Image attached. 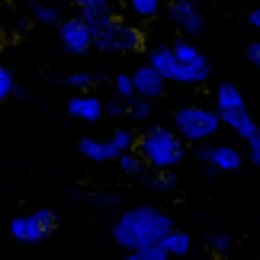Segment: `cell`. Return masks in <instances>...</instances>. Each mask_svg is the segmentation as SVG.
<instances>
[{"instance_id": "cell-12", "label": "cell", "mask_w": 260, "mask_h": 260, "mask_svg": "<svg viewBox=\"0 0 260 260\" xmlns=\"http://www.w3.org/2000/svg\"><path fill=\"white\" fill-rule=\"evenodd\" d=\"M132 84H135V93H138V100H154L164 93V87H167V81L161 74L154 71L151 64H145V68H135L132 71Z\"/></svg>"}, {"instance_id": "cell-5", "label": "cell", "mask_w": 260, "mask_h": 260, "mask_svg": "<svg viewBox=\"0 0 260 260\" xmlns=\"http://www.w3.org/2000/svg\"><path fill=\"white\" fill-rule=\"evenodd\" d=\"M55 225H58V218H55L52 209H36L29 215H16L10 222V235L23 244H39L55 232Z\"/></svg>"}, {"instance_id": "cell-34", "label": "cell", "mask_w": 260, "mask_h": 260, "mask_svg": "<svg viewBox=\"0 0 260 260\" xmlns=\"http://www.w3.org/2000/svg\"><path fill=\"white\" fill-rule=\"evenodd\" d=\"M68 4H71V7H77V10H81L84 4H90V0H68Z\"/></svg>"}, {"instance_id": "cell-31", "label": "cell", "mask_w": 260, "mask_h": 260, "mask_svg": "<svg viewBox=\"0 0 260 260\" xmlns=\"http://www.w3.org/2000/svg\"><path fill=\"white\" fill-rule=\"evenodd\" d=\"M138 254H142L145 260H171V254H167L161 244H154V247H145V251H138Z\"/></svg>"}, {"instance_id": "cell-10", "label": "cell", "mask_w": 260, "mask_h": 260, "mask_svg": "<svg viewBox=\"0 0 260 260\" xmlns=\"http://www.w3.org/2000/svg\"><path fill=\"white\" fill-rule=\"evenodd\" d=\"M148 64H151L154 71L164 77V81H171V84H186V87H189V74H186V68L177 61V55H174L171 45H154L151 52H148Z\"/></svg>"}, {"instance_id": "cell-21", "label": "cell", "mask_w": 260, "mask_h": 260, "mask_svg": "<svg viewBox=\"0 0 260 260\" xmlns=\"http://www.w3.org/2000/svg\"><path fill=\"white\" fill-rule=\"evenodd\" d=\"M125 4H128V13L135 19H142V23H148V19H154L161 13V0H125Z\"/></svg>"}, {"instance_id": "cell-30", "label": "cell", "mask_w": 260, "mask_h": 260, "mask_svg": "<svg viewBox=\"0 0 260 260\" xmlns=\"http://www.w3.org/2000/svg\"><path fill=\"white\" fill-rule=\"evenodd\" d=\"M247 161H251L254 167H260V132L247 142Z\"/></svg>"}, {"instance_id": "cell-2", "label": "cell", "mask_w": 260, "mask_h": 260, "mask_svg": "<svg viewBox=\"0 0 260 260\" xmlns=\"http://www.w3.org/2000/svg\"><path fill=\"white\" fill-rule=\"evenodd\" d=\"M135 151L151 174H174V167L183 161V138L167 125H151L138 135Z\"/></svg>"}, {"instance_id": "cell-36", "label": "cell", "mask_w": 260, "mask_h": 260, "mask_svg": "<svg viewBox=\"0 0 260 260\" xmlns=\"http://www.w3.org/2000/svg\"><path fill=\"white\" fill-rule=\"evenodd\" d=\"M29 4H32V7H36V4H42V0H29Z\"/></svg>"}, {"instance_id": "cell-7", "label": "cell", "mask_w": 260, "mask_h": 260, "mask_svg": "<svg viewBox=\"0 0 260 260\" xmlns=\"http://www.w3.org/2000/svg\"><path fill=\"white\" fill-rule=\"evenodd\" d=\"M167 19L174 23V29L183 39H193L203 32L206 19H203V10H199L196 0H171L167 4Z\"/></svg>"}, {"instance_id": "cell-37", "label": "cell", "mask_w": 260, "mask_h": 260, "mask_svg": "<svg viewBox=\"0 0 260 260\" xmlns=\"http://www.w3.org/2000/svg\"><path fill=\"white\" fill-rule=\"evenodd\" d=\"M45 4H55V7H58V0H45Z\"/></svg>"}, {"instance_id": "cell-26", "label": "cell", "mask_w": 260, "mask_h": 260, "mask_svg": "<svg viewBox=\"0 0 260 260\" xmlns=\"http://www.w3.org/2000/svg\"><path fill=\"white\" fill-rule=\"evenodd\" d=\"M145 183L151 189H157V193H171V189L177 186V180H174V174H148Z\"/></svg>"}, {"instance_id": "cell-9", "label": "cell", "mask_w": 260, "mask_h": 260, "mask_svg": "<svg viewBox=\"0 0 260 260\" xmlns=\"http://www.w3.org/2000/svg\"><path fill=\"white\" fill-rule=\"evenodd\" d=\"M196 157L203 161L206 167H212V171H238V167L244 164V154L238 151L235 145H199L196 148Z\"/></svg>"}, {"instance_id": "cell-14", "label": "cell", "mask_w": 260, "mask_h": 260, "mask_svg": "<svg viewBox=\"0 0 260 260\" xmlns=\"http://www.w3.org/2000/svg\"><path fill=\"white\" fill-rule=\"evenodd\" d=\"M244 106V96H241V90H238L235 84H218L215 87V113L218 116H228V113H241Z\"/></svg>"}, {"instance_id": "cell-32", "label": "cell", "mask_w": 260, "mask_h": 260, "mask_svg": "<svg viewBox=\"0 0 260 260\" xmlns=\"http://www.w3.org/2000/svg\"><path fill=\"white\" fill-rule=\"evenodd\" d=\"M244 58H247V61H251L254 68H260V39H257V42H247Z\"/></svg>"}, {"instance_id": "cell-23", "label": "cell", "mask_w": 260, "mask_h": 260, "mask_svg": "<svg viewBox=\"0 0 260 260\" xmlns=\"http://www.w3.org/2000/svg\"><path fill=\"white\" fill-rule=\"evenodd\" d=\"M113 96L122 100V103H132V100H138L135 84H132V74H116V77H113Z\"/></svg>"}, {"instance_id": "cell-4", "label": "cell", "mask_w": 260, "mask_h": 260, "mask_svg": "<svg viewBox=\"0 0 260 260\" xmlns=\"http://www.w3.org/2000/svg\"><path fill=\"white\" fill-rule=\"evenodd\" d=\"M142 29L122 23V19H113L106 29H100L93 36V48L96 52H106V55H128V52H138L142 48Z\"/></svg>"}, {"instance_id": "cell-29", "label": "cell", "mask_w": 260, "mask_h": 260, "mask_svg": "<svg viewBox=\"0 0 260 260\" xmlns=\"http://www.w3.org/2000/svg\"><path fill=\"white\" fill-rule=\"evenodd\" d=\"M119 203V196L113 193H90V206H96V209H113Z\"/></svg>"}, {"instance_id": "cell-19", "label": "cell", "mask_w": 260, "mask_h": 260, "mask_svg": "<svg viewBox=\"0 0 260 260\" xmlns=\"http://www.w3.org/2000/svg\"><path fill=\"white\" fill-rule=\"evenodd\" d=\"M161 247H164V251L171 254V257H186V254H189V247H193V241H189V235H186V232L174 228V232L161 241Z\"/></svg>"}, {"instance_id": "cell-25", "label": "cell", "mask_w": 260, "mask_h": 260, "mask_svg": "<svg viewBox=\"0 0 260 260\" xmlns=\"http://www.w3.org/2000/svg\"><path fill=\"white\" fill-rule=\"evenodd\" d=\"M128 119L132 122H148L151 119V100H132L128 103Z\"/></svg>"}, {"instance_id": "cell-27", "label": "cell", "mask_w": 260, "mask_h": 260, "mask_svg": "<svg viewBox=\"0 0 260 260\" xmlns=\"http://www.w3.org/2000/svg\"><path fill=\"white\" fill-rule=\"evenodd\" d=\"M13 93H16V81H13V74L0 64V103H7Z\"/></svg>"}, {"instance_id": "cell-18", "label": "cell", "mask_w": 260, "mask_h": 260, "mask_svg": "<svg viewBox=\"0 0 260 260\" xmlns=\"http://www.w3.org/2000/svg\"><path fill=\"white\" fill-rule=\"evenodd\" d=\"M77 151H81L87 161H93V164H106L109 161V151H106V142L103 138H81V142H77Z\"/></svg>"}, {"instance_id": "cell-6", "label": "cell", "mask_w": 260, "mask_h": 260, "mask_svg": "<svg viewBox=\"0 0 260 260\" xmlns=\"http://www.w3.org/2000/svg\"><path fill=\"white\" fill-rule=\"evenodd\" d=\"M58 42L68 55H87L93 48V29L81 16H68L58 23Z\"/></svg>"}, {"instance_id": "cell-13", "label": "cell", "mask_w": 260, "mask_h": 260, "mask_svg": "<svg viewBox=\"0 0 260 260\" xmlns=\"http://www.w3.org/2000/svg\"><path fill=\"white\" fill-rule=\"evenodd\" d=\"M77 16H81L90 29H93V36L100 32V29H106V26L116 19L113 4H109V0H90V4H84L81 10H77Z\"/></svg>"}, {"instance_id": "cell-17", "label": "cell", "mask_w": 260, "mask_h": 260, "mask_svg": "<svg viewBox=\"0 0 260 260\" xmlns=\"http://www.w3.org/2000/svg\"><path fill=\"white\" fill-rule=\"evenodd\" d=\"M103 77H100L96 71H71V74H64L61 77V84L68 87V90H74V93H90Z\"/></svg>"}, {"instance_id": "cell-16", "label": "cell", "mask_w": 260, "mask_h": 260, "mask_svg": "<svg viewBox=\"0 0 260 260\" xmlns=\"http://www.w3.org/2000/svg\"><path fill=\"white\" fill-rule=\"evenodd\" d=\"M218 119H222V125H228L238 138H244V142H251V138L260 132L257 122L251 119V113H247V109H241V113H228V116H218Z\"/></svg>"}, {"instance_id": "cell-15", "label": "cell", "mask_w": 260, "mask_h": 260, "mask_svg": "<svg viewBox=\"0 0 260 260\" xmlns=\"http://www.w3.org/2000/svg\"><path fill=\"white\" fill-rule=\"evenodd\" d=\"M106 142V151H109V161H119L122 154L128 151H135V142H138V135L132 132V128H116L109 138H103Z\"/></svg>"}, {"instance_id": "cell-33", "label": "cell", "mask_w": 260, "mask_h": 260, "mask_svg": "<svg viewBox=\"0 0 260 260\" xmlns=\"http://www.w3.org/2000/svg\"><path fill=\"white\" fill-rule=\"evenodd\" d=\"M247 26H251V29H260V7H254L251 13H247Z\"/></svg>"}, {"instance_id": "cell-20", "label": "cell", "mask_w": 260, "mask_h": 260, "mask_svg": "<svg viewBox=\"0 0 260 260\" xmlns=\"http://www.w3.org/2000/svg\"><path fill=\"white\" fill-rule=\"evenodd\" d=\"M119 171H122L125 177H148V174H151V171H148V164L142 161V154H138V151H128V154H122V157H119Z\"/></svg>"}, {"instance_id": "cell-38", "label": "cell", "mask_w": 260, "mask_h": 260, "mask_svg": "<svg viewBox=\"0 0 260 260\" xmlns=\"http://www.w3.org/2000/svg\"><path fill=\"white\" fill-rule=\"evenodd\" d=\"M257 260H260V254H257Z\"/></svg>"}, {"instance_id": "cell-22", "label": "cell", "mask_w": 260, "mask_h": 260, "mask_svg": "<svg viewBox=\"0 0 260 260\" xmlns=\"http://www.w3.org/2000/svg\"><path fill=\"white\" fill-rule=\"evenodd\" d=\"M206 247H209L215 257H225V254L235 251V238L228 235V232H212V235L206 238Z\"/></svg>"}, {"instance_id": "cell-1", "label": "cell", "mask_w": 260, "mask_h": 260, "mask_svg": "<svg viewBox=\"0 0 260 260\" xmlns=\"http://www.w3.org/2000/svg\"><path fill=\"white\" fill-rule=\"evenodd\" d=\"M174 232V218L157 206H132L125 212H119L109 235L119 247H125V254H138L145 247L161 244L167 235Z\"/></svg>"}, {"instance_id": "cell-3", "label": "cell", "mask_w": 260, "mask_h": 260, "mask_svg": "<svg viewBox=\"0 0 260 260\" xmlns=\"http://www.w3.org/2000/svg\"><path fill=\"white\" fill-rule=\"evenodd\" d=\"M171 128H174L180 138H183V142H189V145H203V142H209V138L218 135V128H222V119H218L215 109L189 103V106L174 109V125H171Z\"/></svg>"}, {"instance_id": "cell-8", "label": "cell", "mask_w": 260, "mask_h": 260, "mask_svg": "<svg viewBox=\"0 0 260 260\" xmlns=\"http://www.w3.org/2000/svg\"><path fill=\"white\" fill-rule=\"evenodd\" d=\"M171 48H174L177 61L186 68V74H189V87H199V84H206V81H209V74H212V68H209V58L199 52L193 42H186V39H177Z\"/></svg>"}, {"instance_id": "cell-11", "label": "cell", "mask_w": 260, "mask_h": 260, "mask_svg": "<svg viewBox=\"0 0 260 260\" xmlns=\"http://www.w3.org/2000/svg\"><path fill=\"white\" fill-rule=\"evenodd\" d=\"M68 116L81 119V122H100L106 116V109H103V100L93 93H74L68 100Z\"/></svg>"}, {"instance_id": "cell-28", "label": "cell", "mask_w": 260, "mask_h": 260, "mask_svg": "<svg viewBox=\"0 0 260 260\" xmlns=\"http://www.w3.org/2000/svg\"><path fill=\"white\" fill-rule=\"evenodd\" d=\"M103 109H106L109 119H122V116H128V103H122V100H116V96H109L106 103H103Z\"/></svg>"}, {"instance_id": "cell-24", "label": "cell", "mask_w": 260, "mask_h": 260, "mask_svg": "<svg viewBox=\"0 0 260 260\" xmlns=\"http://www.w3.org/2000/svg\"><path fill=\"white\" fill-rule=\"evenodd\" d=\"M32 19H36V23H45V26H58V23H61V13H58L55 4H45V0H42V4L32 7Z\"/></svg>"}, {"instance_id": "cell-35", "label": "cell", "mask_w": 260, "mask_h": 260, "mask_svg": "<svg viewBox=\"0 0 260 260\" xmlns=\"http://www.w3.org/2000/svg\"><path fill=\"white\" fill-rule=\"evenodd\" d=\"M122 260H145L142 254H122Z\"/></svg>"}]
</instances>
